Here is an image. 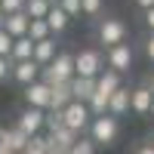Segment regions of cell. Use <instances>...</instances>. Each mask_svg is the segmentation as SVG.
<instances>
[{"mask_svg":"<svg viewBox=\"0 0 154 154\" xmlns=\"http://www.w3.org/2000/svg\"><path fill=\"white\" fill-rule=\"evenodd\" d=\"M43 74V83L46 86H56V83H68L71 77H74V53H56V59L49 62L46 68H40Z\"/></svg>","mask_w":154,"mask_h":154,"instance_id":"cell-1","label":"cell"},{"mask_svg":"<svg viewBox=\"0 0 154 154\" xmlns=\"http://www.w3.org/2000/svg\"><path fill=\"white\" fill-rule=\"evenodd\" d=\"M89 142L93 145H114L117 142V133H120V120L111 117V114H102V117H93L89 120Z\"/></svg>","mask_w":154,"mask_h":154,"instance_id":"cell-2","label":"cell"},{"mask_svg":"<svg viewBox=\"0 0 154 154\" xmlns=\"http://www.w3.org/2000/svg\"><path fill=\"white\" fill-rule=\"evenodd\" d=\"M105 68V59H102V49L96 46H83L80 53H74V77H89L96 80Z\"/></svg>","mask_w":154,"mask_h":154,"instance_id":"cell-3","label":"cell"},{"mask_svg":"<svg viewBox=\"0 0 154 154\" xmlns=\"http://www.w3.org/2000/svg\"><path fill=\"white\" fill-rule=\"evenodd\" d=\"M89 108H86V102H68L65 108H62V123L68 126L71 133H77V136H83V130L89 126Z\"/></svg>","mask_w":154,"mask_h":154,"instance_id":"cell-4","label":"cell"},{"mask_svg":"<svg viewBox=\"0 0 154 154\" xmlns=\"http://www.w3.org/2000/svg\"><path fill=\"white\" fill-rule=\"evenodd\" d=\"M96 37H99V43H105V49H108V46H117V43H126V25H123L120 19L108 16V19L99 22Z\"/></svg>","mask_w":154,"mask_h":154,"instance_id":"cell-5","label":"cell"},{"mask_svg":"<svg viewBox=\"0 0 154 154\" xmlns=\"http://www.w3.org/2000/svg\"><path fill=\"white\" fill-rule=\"evenodd\" d=\"M102 59H105V65H108L111 71L123 74V71H130V68H133L136 53H133V46H130V43H117V46H108L105 53H102Z\"/></svg>","mask_w":154,"mask_h":154,"instance_id":"cell-6","label":"cell"},{"mask_svg":"<svg viewBox=\"0 0 154 154\" xmlns=\"http://www.w3.org/2000/svg\"><path fill=\"white\" fill-rule=\"evenodd\" d=\"M43 117H46V111H40V108H28L25 105L22 111H19V120H16V130H22L25 136H37L43 130Z\"/></svg>","mask_w":154,"mask_h":154,"instance_id":"cell-7","label":"cell"},{"mask_svg":"<svg viewBox=\"0 0 154 154\" xmlns=\"http://www.w3.org/2000/svg\"><path fill=\"white\" fill-rule=\"evenodd\" d=\"M9 77H12L16 83L28 86V83H34V80H40V65H37V62H31V59L12 62V65H9Z\"/></svg>","mask_w":154,"mask_h":154,"instance_id":"cell-8","label":"cell"},{"mask_svg":"<svg viewBox=\"0 0 154 154\" xmlns=\"http://www.w3.org/2000/svg\"><path fill=\"white\" fill-rule=\"evenodd\" d=\"M22 96H25V105H28V108H40V111H46V108H49V86H46L43 80L28 83Z\"/></svg>","mask_w":154,"mask_h":154,"instance_id":"cell-9","label":"cell"},{"mask_svg":"<svg viewBox=\"0 0 154 154\" xmlns=\"http://www.w3.org/2000/svg\"><path fill=\"white\" fill-rule=\"evenodd\" d=\"M0 31H6L12 40H16V37H25V31H28V16H25V12L0 16Z\"/></svg>","mask_w":154,"mask_h":154,"instance_id":"cell-10","label":"cell"},{"mask_svg":"<svg viewBox=\"0 0 154 154\" xmlns=\"http://www.w3.org/2000/svg\"><path fill=\"white\" fill-rule=\"evenodd\" d=\"M126 111H130V89H126V86H117V89L108 96L105 114H111V117H123Z\"/></svg>","mask_w":154,"mask_h":154,"instance_id":"cell-11","label":"cell"},{"mask_svg":"<svg viewBox=\"0 0 154 154\" xmlns=\"http://www.w3.org/2000/svg\"><path fill=\"white\" fill-rule=\"evenodd\" d=\"M56 53H59V46H56V37H46V40L34 43V49H31V62H37L40 68H46L49 62L56 59Z\"/></svg>","mask_w":154,"mask_h":154,"instance_id":"cell-12","label":"cell"},{"mask_svg":"<svg viewBox=\"0 0 154 154\" xmlns=\"http://www.w3.org/2000/svg\"><path fill=\"white\" fill-rule=\"evenodd\" d=\"M68 89H71V102H89V96L96 93V80H89V77H71Z\"/></svg>","mask_w":154,"mask_h":154,"instance_id":"cell-13","label":"cell"},{"mask_svg":"<svg viewBox=\"0 0 154 154\" xmlns=\"http://www.w3.org/2000/svg\"><path fill=\"white\" fill-rule=\"evenodd\" d=\"M151 89L142 83V86H136V89H130V111H136V114H148L151 111Z\"/></svg>","mask_w":154,"mask_h":154,"instance_id":"cell-14","label":"cell"},{"mask_svg":"<svg viewBox=\"0 0 154 154\" xmlns=\"http://www.w3.org/2000/svg\"><path fill=\"white\" fill-rule=\"evenodd\" d=\"M43 22H46V28H49V34H53V37L62 34V31L71 25V19H68L59 6H49V9H46V16H43Z\"/></svg>","mask_w":154,"mask_h":154,"instance_id":"cell-15","label":"cell"},{"mask_svg":"<svg viewBox=\"0 0 154 154\" xmlns=\"http://www.w3.org/2000/svg\"><path fill=\"white\" fill-rule=\"evenodd\" d=\"M68 102H71V89H68V83L49 86V108H46V111H62Z\"/></svg>","mask_w":154,"mask_h":154,"instance_id":"cell-16","label":"cell"},{"mask_svg":"<svg viewBox=\"0 0 154 154\" xmlns=\"http://www.w3.org/2000/svg\"><path fill=\"white\" fill-rule=\"evenodd\" d=\"M117 86H120V74H117V71H111V68H102V74L96 77V93L111 96Z\"/></svg>","mask_w":154,"mask_h":154,"instance_id":"cell-17","label":"cell"},{"mask_svg":"<svg viewBox=\"0 0 154 154\" xmlns=\"http://www.w3.org/2000/svg\"><path fill=\"white\" fill-rule=\"evenodd\" d=\"M31 49H34V43L28 40V37H16V40H12V49H9V62L31 59Z\"/></svg>","mask_w":154,"mask_h":154,"instance_id":"cell-18","label":"cell"},{"mask_svg":"<svg viewBox=\"0 0 154 154\" xmlns=\"http://www.w3.org/2000/svg\"><path fill=\"white\" fill-rule=\"evenodd\" d=\"M25 37H28L31 43H40V40H46V37H53V34H49V28H46L43 19H28V31H25Z\"/></svg>","mask_w":154,"mask_h":154,"instance_id":"cell-19","label":"cell"},{"mask_svg":"<svg viewBox=\"0 0 154 154\" xmlns=\"http://www.w3.org/2000/svg\"><path fill=\"white\" fill-rule=\"evenodd\" d=\"M25 145H28V136H25L22 130H16V126H12V130H6V148H9L12 154H22Z\"/></svg>","mask_w":154,"mask_h":154,"instance_id":"cell-20","label":"cell"},{"mask_svg":"<svg viewBox=\"0 0 154 154\" xmlns=\"http://www.w3.org/2000/svg\"><path fill=\"white\" fill-rule=\"evenodd\" d=\"M46 9H49L46 0H25V6H22V12H25L28 19H43Z\"/></svg>","mask_w":154,"mask_h":154,"instance_id":"cell-21","label":"cell"},{"mask_svg":"<svg viewBox=\"0 0 154 154\" xmlns=\"http://www.w3.org/2000/svg\"><path fill=\"white\" fill-rule=\"evenodd\" d=\"M102 6H105V0H80V16L96 19V16H102Z\"/></svg>","mask_w":154,"mask_h":154,"instance_id":"cell-22","label":"cell"},{"mask_svg":"<svg viewBox=\"0 0 154 154\" xmlns=\"http://www.w3.org/2000/svg\"><path fill=\"white\" fill-rule=\"evenodd\" d=\"M22 154H46V136H40V133H37V136H31Z\"/></svg>","mask_w":154,"mask_h":154,"instance_id":"cell-23","label":"cell"},{"mask_svg":"<svg viewBox=\"0 0 154 154\" xmlns=\"http://www.w3.org/2000/svg\"><path fill=\"white\" fill-rule=\"evenodd\" d=\"M68 154H96V145L89 142L86 136H77V142L68 148Z\"/></svg>","mask_w":154,"mask_h":154,"instance_id":"cell-24","label":"cell"},{"mask_svg":"<svg viewBox=\"0 0 154 154\" xmlns=\"http://www.w3.org/2000/svg\"><path fill=\"white\" fill-rule=\"evenodd\" d=\"M56 6H59L62 12H65L68 19H77V16H80V0H59Z\"/></svg>","mask_w":154,"mask_h":154,"instance_id":"cell-25","label":"cell"},{"mask_svg":"<svg viewBox=\"0 0 154 154\" xmlns=\"http://www.w3.org/2000/svg\"><path fill=\"white\" fill-rule=\"evenodd\" d=\"M25 0H0V16H12V12H22Z\"/></svg>","mask_w":154,"mask_h":154,"instance_id":"cell-26","label":"cell"},{"mask_svg":"<svg viewBox=\"0 0 154 154\" xmlns=\"http://www.w3.org/2000/svg\"><path fill=\"white\" fill-rule=\"evenodd\" d=\"M9 49H12V37L6 31H0V59H9Z\"/></svg>","mask_w":154,"mask_h":154,"instance_id":"cell-27","label":"cell"},{"mask_svg":"<svg viewBox=\"0 0 154 154\" xmlns=\"http://www.w3.org/2000/svg\"><path fill=\"white\" fill-rule=\"evenodd\" d=\"M142 25H145V28H148V34H154V6L142 12Z\"/></svg>","mask_w":154,"mask_h":154,"instance_id":"cell-28","label":"cell"},{"mask_svg":"<svg viewBox=\"0 0 154 154\" xmlns=\"http://www.w3.org/2000/svg\"><path fill=\"white\" fill-rule=\"evenodd\" d=\"M145 56H148V62L154 65V34H148V40H145Z\"/></svg>","mask_w":154,"mask_h":154,"instance_id":"cell-29","label":"cell"},{"mask_svg":"<svg viewBox=\"0 0 154 154\" xmlns=\"http://www.w3.org/2000/svg\"><path fill=\"white\" fill-rule=\"evenodd\" d=\"M9 65H12L9 59H0V80H6V77H9Z\"/></svg>","mask_w":154,"mask_h":154,"instance_id":"cell-30","label":"cell"},{"mask_svg":"<svg viewBox=\"0 0 154 154\" xmlns=\"http://www.w3.org/2000/svg\"><path fill=\"white\" fill-rule=\"evenodd\" d=\"M136 154H154V145H151V142H145V145H139V148H136Z\"/></svg>","mask_w":154,"mask_h":154,"instance_id":"cell-31","label":"cell"},{"mask_svg":"<svg viewBox=\"0 0 154 154\" xmlns=\"http://www.w3.org/2000/svg\"><path fill=\"white\" fill-rule=\"evenodd\" d=\"M133 3H136L139 9H142V12H145V9H151V6H154V0H133Z\"/></svg>","mask_w":154,"mask_h":154,"instance_id":"cell-32","label":"cell"},{"mask_svg":"<svg viewBox=\"0 0 154 154\" xmlns=\"http://www.w3.org/2000/svg\"><path fill=\"white\" fill-rule=\"evenodd\" d=\"M0 148H6V126H0ZM9 151V148H6Z\"/></svg>","mask_w":154,"mask_h":154,"instance_id":"cell-33","label":"cell"},{"mask_svg":"<svg viewBox=\"0 0 154 154\" xmlns=\"http://www.w3.org/2000/svg\"><path fill=\"white\" fill-rule=\"evenodd\" d=\"M145 86L151 89V96H154V71H151V77H148V80H145Z\"/></svg>","mask_w":154,"mask_h":154,"instance_id":"cell-34","label":"cell"},{"mask_svg":"<svg viewBox=\"0 0 154 154\" xmlns=\"http://www.w3.org/2000/svg\"><path fill=\"white\" fill-rule=\"evenodd\" d=\"M46 3H49V6H56V3H59V0H46Z\"/></svg>","mask_w":154,"mask_h":154,"instance_id":"cell-35","label":"cell"},{"mask_svg":"<svg viewBox=\"0 0 154 154\" xmlns=\"http://www.w3.org/2000/svg\"><path fill=\"white\" fill-rule=\"evenodd\" d=\"M0 154H12V151H6V148H0Z\"/></svg>","mask_w":154,"mask_h":154,"instance_id":"cell-36","label":"cell"},{"mask_svg":"<svg viewBox=\"0 0 154 154\" xmlns=\"http://www.w3.org/2000/svg\"><path fill=\"white\" fill-rule=\"evenodd\" d=\"M148 114H154V99H151V111H148Z\"/></svg>","mask_w":154,"mask_h":154,"instance_id":"cell-37","label":"cell"},{"mask_svg":"<svg viewBox=\"0 0 154 154\" xmlns=\"http://www.w3.org/2000/svg\"><path fill=\"white\" fill-rule=\"evenodd\" d=\"M62 154H68V151H62Z\"/></svg>","mask_w":154,"mask_h":154,"instance_id":"cell-38","label":"cell"},{"mask_svg":"<svg viewBox=\"0 0 154 154\" xmlns=\"http://www.w3.org/2000/svg\"><path fill=\"white\" fill-rule=\"evenodd\" d=\"M151 145H154V142H151Z\"/></svg>","mask_w":154,"mask_h":154,"instance_id":"cell-39","label":"cell"}]
</instances>
